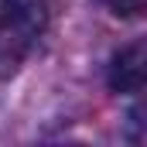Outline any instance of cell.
<instances>
[{
  "label": "cell",
  "mask_w": 147,
  "mask_h": 147,
  "mask_svg": "<svg viewBox=\"0 0 147 147\" xmlns=\"http://www.w3.org/2000/svg\"><path fill=\"white\" fill-rule=\"evenodd\" d=\"M51 24L48 0H0V82L14 79L41 48Z\"/></svg>",
  "instance_id": "1"
},
{
  "label": "cell",
  "mask_w": 147,
  "mask_h": 147,
  "mask_svg": "<svg viewBox=\"0 0 147 147\" xmlns=\"http://www.w3.org/2000/svg\"><path fill=\"white\" fill-rule=\"evenodd\" d=\"M106 82L120 96H140L147 89V38L116 48L106 65Z\"/></svg>",
  "instance_id": "2"
},
{
  "label": "cell",
  "mask_w": 147,
  "mask_h": 147,
  "mask_svg": "<svg viewBox=\"0 0 147 147\" xmlns=\"http://www.w3.org/2000/svg\"><path fill=\"white\" fill-rule=\"evenodd\" d=\"M103 10H110L120 21H134V17H147V0H96Z\"/></svg>",
  "instance_id": "3"
}]
</instances>
